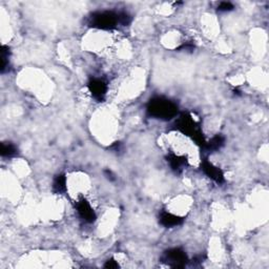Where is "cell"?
Masks as SVG:
<instances>
[{"mask_svg":"<svg viewBox=\"0 0 269 269\" xmlns=\"http://www.w3.org/2000/svg\"><path fill=\"white\" fill-rule=\"evenodd\" d=\"M146 113L155 119L169 121L178 116L179 108L176 102L165 97H155L148 101Z\"/></svg>","mask_w":269,"mask_h":269,"instance_id":"6da1fadb","label":"cell"},{"mask_svg":"<svg viewBox=\"0 0 269 269\" xmlns=\"http://www.w3.org/2000/svg\"><path fill=\"white\" fill-rule=\"evenodd\" d=\"M176 128L182 134L192 138V139L196 142V144H198V145H200L201 147L204 146L206 141L204 136H203L202 129L199 124L194 120V118L190 114L188 113L181 114L178 118V120L176 122Z\"/></svg>","mask_w":269,"mask_h":269,"instance_id":"7a4b0ae2","label":"cell"},{"mask_svg":"<svg viewBox=\"0 0 269 269\" xmlns=\"http://www.w3.org/2000/svg\"><path fill=\"white\" fill-rule=\"evenodd\" d=\"M89 24L91 28L98 30L109 31L116 29L120 23V12L114 11H98L91 14Z\"/></svg>","mask_w":269,"mask_h":269,"instance_id":"3957f363","label":"cell"},{"mask_svg":"<svg viewBox=\"0 0 269 269\" xmlns=\"http://www.w3.org/2000/svg\"><path fill=\"white\" fill-rule=\"evenodd\" d=\"M162 262L173 268H182L188 263V257L181 248H170L163 253Z\"/></svg>","mask_w":269,"mask_h":269,"instance_id":"277c9868","label":"cell"},{"mask_svg":"<svg viewBox=\"0 0 269 269\" xmlns=\"http://www.w3.org/2000/svg\"><path fill=\"white\" fill-rule=\"evenodd\" d=\"M88 89L91 97L97 101H103L108 94V83L100 78H91L88 83Z\"/></svg>","mask_w":269,"mask_h":269,"instance_id":"5b68a950","label":"cell"},{"mask_svg":"<svg viewBox=\"0 0 269 269\" xmlns=\"http://www.w3.org/2000/svg\"><path fill=\"white\" fill-rule=\"evenodd\" d=\"M201 169L209 179L215 181L216 184H222V183H224L225 178L223 170L220 167L215 166L212 162H209L207 159H204L201 162Z\"/></svg>","mask_w":269,"mask_h":269,"instance_id":"8992f818","label":"cell"},{"mask_svg":"<svg viewBox=\"0 0 269 269\" xmlns=\"http://www.w3.org/2000/svg\"><path fill=\"white\" fill-rule=\"evenodd\" d=\"M76 209L78 215H80L83 221L87 223H94L96 221L97 215L94 208L91 207L90 203L85 198H81L76 202Z\"/></svg>","mask_w":269,"mask_h":269,"instance_id":"52a82bcc","label":"cell"},{"mask_svg":"<svg viewBox=\"0 0 269 269\" xmlns=\"http://www.w3.org/2000/svg\"><path fill=\"white\" fill-rule=\"evenodd\" d=\"M159 222L160 224L166 228H174L181 225L183 223V218L181 216L174 215L169 212L163 211L159 215Z\"/></svg>","mask_w":269,"mask_h":269,"instance_id":"ba28073f","label":"cell"},{"mask_svg":"<svg viewBox=\"0 0 269 269\" xmlns=\"http://www.w3.org/2000/svg\"><path fill=\"white\" fill-rule=\"evenodd\" d=\"M166 159L170 168H172L176 173H181L187 164V160L185 157L176 155V154H168Z\"/></svg>","mask_w":269,"mask_h":269,"instance_id":"9c48e42d","label":"cell"},{"mask_svg":"<svg viewBox=\"0 0 269 269\" xmlns=\"http://www.w3.org/2000/svg\"><path fill=\"white\" fill-rule=\"evenodd\" d=\"M224 143H225L224 137H223L222 135H215L212 138L211 140L205 142L203 148H204L208 153H215V152H216V150L221 149L223 147V145H224Z\"/></svg>","mask_w":269,"mask_h":269,"instance_id":"30bf717a","label":"cell"},{"mask_svg":"<svg viewBox=\"0 0 269 269\" xmlns=\"http://www.w3.org/2000/svg\"><path fill=\"white\" fill-rule=\"evenodd\" d=\"M52 188H53V192L57 195H62L67 192V177H65L64 174L57 175L55 177Z\"/></svg>","mask_w":269,"mask_h":269,"instance_id":"8fae6325","label":"cell"},{"mask_svg":"<svg viewBox=\"0 0 269 269\" xmlns=\"http://www.w3.org/2000/svg\"><path fill=\"white\" fill-rule=\"evenodd\" d=\"M0 154L3 158H14L18 155V148L11 142H2Z\"/></svg>","mask_w":269,"mask_h":269,"instance_id":"7c38bea8","label":"cell"},{"mask_svg":"<svg viewBox=\"0 0 269 269\" xmlns=\"http://www.w3.org/2000/svg\"><path fill=\"white\" fill-rule=\"evenodd\" d=\"M10 64V49L6 45H2L1 48V68L0 71L1 73H5V71L8 70Z\"/></svg>","mask_w":269,"mask_h":269,"instance_id":"4fadbf2b","label":"cell"},{"mask_svg":"<svg viewBox=\"0 0 269 269\" xmlns=\"http://www.w3.org/2000/svg\"><path fill=\"white\" fill-rule=\"evenodd\" d=\"M233 9H234L233 4L232 2H227V1L221 2L218 5V11L220 12H229V11H233Z\"/></svg>","mask_w":269,"mask_h":269,"instance_id":"5bb4252c","label":"cell"},{"mask_svg":"<svg viewBox=\"0 0 269 269\" xmlns=\"http://www.w3.org/2000/svg\"><path fill=\"white\" fill-rule=\"evenodd\" d=\"M104 267L106 268H118L119 267V264H118L114 259H110V260L107 261V263H106V265H104Z\"/></svg>","mask_w":269,"mask_h":269,"instance_id":"9a60e30c","label":"cell"},{"mask_svg":"<svg viewBox=\"0 0 269 269\" xmlns=\"http://www.w3.org/2000/svg\"><path fill=\"white\" fill-rule=\"evenodd\" d=\"M104 174H106V176H107V178L108 179V180H110V181H114L115 180V178H114V175H113V173H111L110 172V170H106V172H104Z\"/></svg>","mask_w":269,"mask_h":269,"instance_id":"2e32d148","label":"cell"}]
</instances>
